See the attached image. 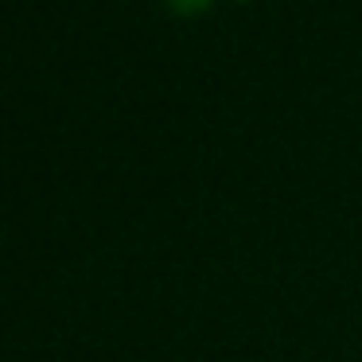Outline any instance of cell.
<instances>
[{"label": "cell", "mask_w": 362, "mask_h": 362, "mask_svg": "<svg viewBox=\"0 0 362 362\" xmlns=\"http://www.w3.org/2000/svg\"><path fill=\"white\" fill-rule=\"evenodd\" d=\"M175 4H183V8H191V4H203V0H175Z\"/></svg>", "instance_id": "1"}]
</instances>
